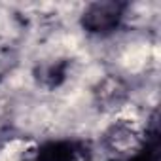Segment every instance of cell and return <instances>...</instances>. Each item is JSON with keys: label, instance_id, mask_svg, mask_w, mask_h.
I'll return each mask as SVG.
<instances>
[{"label": "cell", "instance_id": "cell-1", "mask_svg": "<svg viewBox=\"0 0 161 161\" xmlns=\"http://www.w3.org/2000/svg\"><path fill=\"white\" fill-rule=\"evenodd\" d=\"M127 12H129V2H125V0L91 2L80 14V27L89 36L108 38L121 29Z\"/></svg>", "mask_w": 161, "mask_h": 161}, {"label": "cell", "instance_id": "cell-2", "mask_svg": "<svg viewBox=\"0 0 161 161\" xmlns=\"http://www.w3.org/2000/svg\"><path fill=\"white\" fill-rule=\"evenodd\" d=\"M93 146L86 138H47L29 150L21 161H93Z\"/></svg>", "mask_w": 161, "mask_h": 161}, {"label": "cell", "instance_id": "cell-3", "mask_svg": "<svg viewBox=\"0 0 161 161\" xmlns=\"http://www.w3.org/2000/svg\"><path fill=\"white\" fill-rule=\"evenodd\" d=\"M112 161H161V131H159V108H153L144 131L140 133L136 144L114 157Z\"/></svg>", "mask_w": 161, "mask_h": 161}, {"label": "cell", "instance_id": "cell-4", "mask_svg": "<svg viewBox=\"0 0 161 161\" xmlns=\"http://www.w3.org/2000/svg\"><path fill=\"white\" fill-rule=\"evenodd\" d=\"M70 70V61L68 59H53V61H44L34 68V80L36 84L53 91L59 86H63L68 78Z\"/></svg>", "mask_w": 161, "mask_h": 161}]
</instances>
